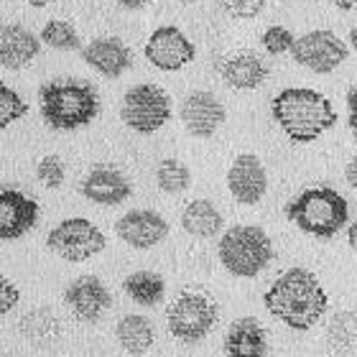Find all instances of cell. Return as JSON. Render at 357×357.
<instances>
[{
  "instance_id": "6da1fadb",
  "label": "cell",
  "mask_w": 357,
  "mask_h": 357,
  "mask_svg": "<svg viewBox=\"0 0 357 357\" xmlns=\"http://www.w3.org/2000/svg\"><path fill=\"white\" fill-rule=\"evenodd\" d=\"M266 312L294 332H309L329 309V296L309 268L283 271L263 296Z\"/></svg>"
},
{
  "instance_id": "7a4b0ae2",
  "label": "cell",
  "mask_w": 357,
  "mask_h": 357,
  "mask_svg": "<svg viewBox=\"0 0 357 357\" xmlns=\"http://www.w3.org/2000/svg\"><path fill=\"white\" fill-rule=\"evenodd\" d=\"M271 112L283 135L294 143H314L337 126L335 105L312 87H286L273 97Z\"/></svg>"
},
{
  "instance_id": "3957f363",
  "label": "cell",
  "mask_w": 357,
  "mask_h": 357,
  "mask_svg": "<svg viewBox=\"0 0 357 357\" xmlns=\"http://www.w3.org/2000/svg\"><path fill=\"white\" fill-rule=\"evenodd\" d=\"M38 105H41V118L46 126L61 133L87 128L100 115V95L95 84L75 77L41 84Z\"/></svg>"
},
{
  "instance_id": "277c9868",
  "label": "cell",
  "mask_w": 357,
  "mask_h": 357,
  "mask_svg": "<svg viewBox=\"0 0 357 357\" xmlns=\"http://www.w3.org/2000/svg\"><path fill=\"white\" fill-rule=\"evenodd\" d=\"M286 217L304 235L332 240L350 220V204L332 186H309L286 204Z\"/></svg>"
},
{
  "instance_id": "5b68a950",
  "label": "cell",
  "mask_w": 357,
  "mask_h": 357,
  "mask_svg": "<svg viewBox=\"0 0 357 357\" xmlns=\"http://www.w3.org/2000/svg\"><path fill=\"white\" fill-rule=\"evenodd\" d=\"M220 263L235 278H255L273 261V240L261 225H232L217 245Z\"/></svg>"
},
{
  "instance_id": "8992f818",
  "label": "cell",
  "mask_w": 357,
  "mask_h": 357,
  "mask_svg": "<svg viewBox=\"0 0 357 357\" xmlns=\"http://www.w3.org/2000/svg\"><path fill=\"white\" fill-rule=\"evenodd\" d=\"M120 120L141 135L156 133L172 120V97L158 84H135L123 95Z\"/></svg>"
},
{
  "instance_id": "52a82bcc",
  "label": "cell",
  "mask_w": 357,
  "mask_h": 357,
  "mask_svg": "<svg viewBox=\"0 0 357 357\" xmlns=\"http://www.w3.org/2000/svg\"><path fill=\"white\" fill-rule=\"evenodd\" d=\"M220 309L209 296L204 294H178L172 301V306L166 309V324L172 337H176L178 342L197 344L215 329Z\"/></svg>"
},
{
  "instance_id": "ba28073f",
  "label": "cell",
  "mask_w": 357,
  "mask_h": 357,
  "mask_svg": "<svg viewBox=\"0 0 357 357\" xmlns=\"http://www.w3.org/2000/svg\"><path fill=\"white\" fill-rule=\"evenodd\" d=\"M46 248L54 255H59L61 261L84 263L102 253L107 248V238L95 222H89L84 217H67L49 230Z\"/></svg>"
},
{
  "instance_id": "9c48e42d",
  "label": "cell",
  "mask_w": 357,
  "mask_h": 357,
  "mask_svg": "<svg viewBox=\"0 0 357 357\" xmlns=\"http://www.w3.org/2000/svg\"><path fill=\"white\" fill-rule=\"evenodd\" d=\"M291 56H294V61H296L298 67L309 69L314 75H332L340 64L347 61L350 46L344 44L335 31L317 29L294 41Z\"/></svg>"
},
{
  "instance_id": "30bf717a",
  "label": "cell",
  "mask_w": 357,
  "mask_h": 357,
  "mask_svg": "<svg viewBox=\"0 0 357 357\" xmlns=\"http://www.w3.org/2000/svg\"><path fill=\"white\" fill-rule=\"evenodd\" d=\"M143 56L161 72H178L194 61L197 46L178 26H158L143 46Z\"/></svg>"
},
{
  "instance_id": "8fae6325",
  "label": "cell",
  "mask_w": 357,
  "mask_h": 357,
  "mask_svg": "<svg viewBox=\"0 0 357 357\" xmlns=\"http://www.w3.org/2000/svg\"><path fill=\"white\" fill-rule=\"evenodd\" d=\"M178 118H181L189 135L212 138L227 120V110L217 95H212L207 89H194L178 105Z\"/></svg>"
},
{
  "instance_id": "7c38bea8",
  "label": "cell",
  "mask_w": 357,
  "mask_h": 357,
  "mask_svg": "<svg viewBox=\"0 0 357 357\" xmlns=\"http://www.w3.org/2000/svg\"><path fill=\"white\" fill-rule=\"evenodd\" d=\"M64 304L72 317L84 324H95L112 306L110 289L97 275H79L64 289Z\"/></svg>"
},
{
  "instance_id": "4fadbf2b",
  "label": "cell",
  "mask_w": 357,
  "mask_h": 357,
  "mask_svg": "<svg viewBox=\"0 0 357 357\" xmlns=\"http://www.w3.org/2000/svg\"><path fill=\"white\" fill-rule=\"evenodd\" d=\"M115 235L135 250H151L169 238V222L156 209H130L115 222Z\"/></svg>"
},
{
  "instance_id": "5bb4252c",
  "label": "cell",
  "mask_w": 357,
  "mask_h": 357,
  "mask_svg": "<svg viewBox=\"0 0 357 357\" xmlns=\"http://www.w3.org/2000/svg\"><path fill=\"white\" fill-rule=\"evenodd\" d=\"M227 189L238 204H258L268 192V174L261 158L255 153H240L227 169Z\"/></svg>"
},
{
  "instance_id": "9a60e30c",
  "label": "cell",
  "mask_w": 357,
  "mask_h": 357,
  "mask_svg": "<svg viewBox=\"0 0 357 357\" xmlns=\"http://www.w3.org/2000/svg\"><path fill=\"white\" fill-rule=\"evenodd\" d=\"M41 207L21 189H0V240H21L36 227Z\"/></svg>"
},
{
  "instance_id": "2e32d148",
  "label": "cell",
  "mask_w": 357,
  "mask_h": 357,
  "mask_svg": "<svg viewBox=\"0 0 357 357\" xmlns=\"http://www.w3.org/2000/svg\"><path fill=\"white\" fill-rule=\"evenodd\" d=\"M79 192H82L84 199L95 202V204L118 207L126 199H130L133 184H130V178L120 172V169L102 164L89 169V174L82 178V184H79Z\"/></svg>"
},
{
  "instance_id": "e0dca14e",
  "label": "cell",
  "mask_w": 357,
  "mask_h": 357,
  "mask_svg": "<svg viewBox=\"0 0 357 357\" xmlns=\"http://www.w3.org/2000/svg\"><path fill=\"white\" fill-rule=\"evenodd\" d=\"M82 59L87 67H92L97 75L107 77V79H118L133 67L130 46L115 36L95 38L87 46H82Z\"/></svg>"
},
{
  "instance_id": "ac0fdd59",
  "label": "cell",
  "mask_w": 357,
  "mask_h": 357,
  "mask_svg": "<svg viewBox=\"0 0 357 357\" xmlns=\"http://www.w3.org/2000/svg\"><path fill=\"white\" fill-rule=\"evenodd\" d=\"M41 54V38L21 23L0 26V67L23 69Z\"/></svg>"
},
{
  "instance_id": "d6986e66",
  "label": "cell",
  "mask_w": 357,
  "mask_h": 357,
  "mask_svg": "<svg viewBox=\"0 0 357 357\" xmlns=\"http://www.w3.org/2000/svg\"><path fill=\"white\" fill-rule=\"evenodd\" d=\"M222 350L227 357H266L268 335L255 317H240L225 332Z\"/></svg>"
},
{
  "instance_id": "ffe728a7",
  "label": "cell",
  "mask_w": 357,
  "mask_h": 357,
  "mask_svg": "<svg viewBox=\"0 0 357 357\" xmlns=\"http://www.w3.org/2000/svg\"><path fill=\"white\" fill-rule=\"evenodd\" d=\"M220 75H222L225 84L232 89H258L268 79V67L263 64V59L258 54L250 52H240L230 59L222 61L220 67Z\"/></svg>"
},
{
  "instance_id": "44dd1931",
  "label": "cell",
  "mask_w": 357,
  "mask_h": 357,
  "mask_svg": "<svg viewBox=\"0 0 357 357\" xmlns=\"http://www.w3.org/2000/svg\"><path fill=\"white\" fill-rule=\"evenodd\" d=\"M115 337H118V344L128 355L141 357L156 342V327L143 314H126L115 327Z\"/></svg>"
},
{
  "instance_id": "7402d4cb",
  "label": "cell",
  "mask_w": 357,
  "mask_h": 357,
  "mask_svg": "<svg viewBox=\"0 0 357 357\" xmlns=\"http://www.w3.org/2000/svg\"><path fill=\"white\" fill-rule=\"evenodd\" d=\"M181 227H184V232L192 235V238L207 240L222 232L225 217L209 199H194V202H189L184 207V212H181Z\"/></svg>"
},
{
  "instance_id": "603a6c76",
  "label": "cell",
  "mask_w": 357,
  "mask_h": 357,
  "mask_svg": "<svg viewBox=\"0 0 357 357\" xmlns=\"http://www.w3.org/2000/svg\"><path fill=\"white\" fill-rule=\"evenodd\" d=\"M123 291H126L130 301L138 306H158L166 296V281L164 275L156 271H135L123 281Z\"/></svg>"
},
{
  "instance_id": "cb8c5ba5",
  "label": "cell",
  "mask_w": 357,
  "mask_h": 357,
  "mask_svg": "<svg viewBox=\"0 0 357 357\" xmlns=\"http://www.w3.org/2000/svg\"><path fill=\"white\" fill-rule=\"evenodd\" d=\"M18 329H21V335L26 337L31 344H49L61 335V324H59V319H56V314H54L52 309H46V306L31 309L21 319Z\"/></svg>"
},
{
  "instance_id": "d4e9b609",
  "label": "cell",
  "mask_w": 357,
  "mask_h": 357,
  "mask_svg": "<svg viewBox=\"0 0 357 357\" xmlns=\"http://www.w3.org/2000/svg\"><path fill=\"white\" fill-rule=\"evenodd\" d=\"M329 350L350 355L357 350V317L352 312H337L327 324Z\"/></svg>"
},
{
  "instance_id": "484cf974",
  "label": "cell",
  "mask_w": 357,
  "mask_h": 357,
  "mask_svg": "<svg viewBox=\"0 0 357 357\" xmlns=\"http://www.w3.org/2000/svg\"><path fill=\"white\" fill-rule=\"evenodd\" d=\"M38 38H41V44L54 49V52H77V49H82V41H79L77 29L69 21H61V18L46 21Z\"/></svg>"
},
{
  "instance_id": "4316f807",
  "label": "cell",
  "mask_w": 357,
  "mask_h": 357,
  "mask_svg": "<svg viewBox=\"0 0 357 357\" xmlns=\"http://www.w3.org/2000/svg\"><path fill=\"white\" fill-rule=\"evenodd\" d=\"M156 184L164 194H184L192 186V172L178 158H164L156 169Z\"/></svg>"
},
{
  "instance_id": "83f0119b",
  "label": "cell",
  "mask_w": 357,
  "mask_h": 357,
  "mask_svg": "<svg viewBox=\"0 0 357 357\" xmlns=\"http://www.w3.org/2000/svg\"><path fill=\"white\" fill-rule=\"evenodd\" d=\"M29 112V102L13 87L0 82V130H6Z\"/></svg>"
},
{
  "instance_id": "f1b7e54d",
  "label": "cell",
  "mask_w": 357,
  "mask_h": 357,
  "mask_svg": "<svg viewBox=\"0 0 357 357\" xmlns=\"http://www.w3.org/2000/svg\"><path fill=\"white\" fill-rule=\"evenodd\" d=\"M36 178L46 189H59L64 184V178H67V166L56 153H49L36 164Z\"/></svg>"
},
{
  "instance_id": "f546056e",
  "label": "cell",
  "mask_w": 357,
  "mask_h": 357,
  "mask_svg": "<svg viewBox=\"0 0 357 357\" xmlns=\"http://www.w3.org/2000/svg\"><path fill=\"white\" fill-rule=\"evenodd\" d=\"M294 33H291V29H286V26H268L266 31H263L261 36V44L263 49H266L268 54H273V56H281V54H291V49H294Z\"/></svg>"
},
{
  "instance_id": "4dcf8cb0",
  "label": "cell",
  "mask_w": 357,
  "mask_h": 357,
  "mask_svg": "<svg viewBox=\"0 0 357 357\" xmlns=\"http://www.w3.org/2000/svg\"><path fill=\"white\" fill-rule=\"evenodd\" d=\"M268 0H220V6L227 15L238 18V21H250L263 13Z\"/></svg>"
},
{
  "instance_id": "1f68e13d",
  "label": "cell",
  "mask_w": 357,
  "mask_h": 357,
  "mask_svg": "<svg viewBox=\"0 0 357 357\" xmlns=\"http://www.w3.org/2000/svg\"><path fill=\"white\" fill-rule=\"evenodd\" d=\"M18 301H21V291L15 289V283L8 281V275L0 273V319L13 312Z\"/></svg>"
},
{
  "instance_id": "d6a6232c",
  "label": "cell",
  "mask_w": 357,
  "mask_h": 357,
  "mask_svg": "<svg viewBox=\"0 0 357 357\" xmlns=\"http://www.w3.org/2000/svg\"><path fill=\"white\" fill-rule=\"evenodd\" d=\"M347 126H350L352 135L357 141V87H352L347 92Z\"/></svg>"
},
{
  "instance_id": "836d02e7",
  "label": "cell",
  "mask_w": 357,
  "mask_h": 357,
  "mask_svg": "<svg viewBox=\"0 0 357 357\" xmlns=\"http://www.w3.org/2000/svg\"><path fill=\"white\" fill-rule=\"evenodd\" d=\"M344 181L357 192V156H352L347 161V166H344Z\"/></svg>"
},
{
  "instance_id": "e575fe53",
  "label": "cell",
  "mask_w": 357,
  "mask_h": 357,
  "mask_svg": "<svg viewBox=\"0 0 357 357\" xmlns=\"http://www.w3.org/2000/svg\"><path fill=\"white\" fill-rule=\"evenodd\" d=\"M123 10H143V8L149 6L151 0H115Z\"/></svg>"
},
{
  "instance_id": "d590c367",
  "label": "cell",
  "mask_w": 357,
  "mask_h": 357,
  "mask_svg": "<svg viewBox=\"0 0 357 357\" xmlns=\"http://www.w3.org/2000/svg\"><path fill=\"white\" fill-rule=\"evenodd\" d=\"M347 245H350L352 250H355V255H357V220L350 225V227H347Z\"/></svg>"
},
{
  "instance_id": "8d00e7d4",
  "label": "cell",
  "mask_w": 357,
  "mask_h": 357,
  "mask_svg": "<svg viewBox=\"0 0 357 357\" xmlns=\"http://www.w3.org/2000/svg\"><path fill=\"white\" fill-rule=\"evenodd\" d=\"M332 6H337L340 10H352V8H357V0H329Z\"/></svg>"
},
{
  "instance_id": "74e56055",
  "label": "cell",
  "mask_w": 357,
  "mask_h": 357,
  "mask_svg": "<svg viewBox=\"0 0 357 357\" xmlns=\"http://www.w3.org/2000/svg\"><path fill=\"white\" fill-rule=\"evenodd\" d=\"M26 3L33 8H46V6H52V3H56V0H26Z\"/></svg>"
},
{
  "instance_id": "f35d334b",
  "label": "cell",
  "mask_w": 357,
  "mask_h": 357,
  "mask_svg": "<svg viewBox=\"0 0 357 357\" xmlns=\"http://www.w3.org/2000/svg\"><path fill=\"white\" fill-rule=\"evenodd\" d=\"M347 46H352V49H355V52H357V26L350 31V44H347Z\"/></svg>"
},
{
  "instance_id": "ab89813d",
  "label": "cell",
  "mask_w": 357,
  "mask_h": 357,
  "mask_svg": "<svg viewBox=\"0 0 357 357\" xmlns=\"http://www.w3.org/2000/svg\"><path fill=\"white\" fill-rule=\"evenodd\" d=\"M56 357H67V355H56Z\"/></svg>"
},
{
  "instance_id": "60d3db41",
  "label": "cell",
  "mask_w": 357,
  "mask_h": 357,
  "mask_svg": "<svg viewBox=\"0 0 357 357\" xmlns=\"http://www.w3.org/2000/svg\"><path fill=\"white\" fill-rule=\"evenodd\" d=\"M184 3H192V0H184Z\"/></svg>"
},
{
  "instance_id": "b9f144b4",
  "label": "cell",
  "mask_w": 357,
  "mask_h": 357,
  "mask_svg": "<svg viewBox=\"0 0 357 357\" xmlns=\"http://www.w3.org/2000/svg\"><path fill=\"white\" fill-rule=\"evenodd\" d=\"M172 357H178V355H172Z\"/></svg>"
}]
</instances>
